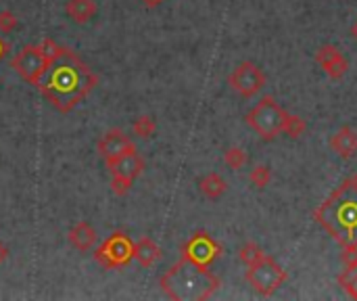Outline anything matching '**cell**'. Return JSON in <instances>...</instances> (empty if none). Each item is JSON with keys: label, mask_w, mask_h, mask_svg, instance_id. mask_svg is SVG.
Listing matches in <instances>:
<instances>
[{"label": "cell", "mask_w": 357, "mask_h": 301, "mask_svg": "<svg viewBox=\"0 0 357 301\" xmlns=\"http://www.w3.org/2000/svg\"><path fill=\"white\" fill-rule=\"evenodd\" d=\"M284 118H286V111L276 103V100L272 96H264V98H259V103L247 113L245 122L264 140H272L278 134H282Z\"/></svg>", "instance_id": "5"}, {"label": "cell", "mask_w": 357, "mask_h": 301, "mask_svg": "<svg viewBox=\"0 0 357 301\" xmlns=\"http://www.w3.org/2000/svg\"><path fill=\"white\" fill-rule=\"evenodd\" d=\"M353 180H355V182H357V174H355V176H353Z\"/></svg>", "instance_id": "31"}, {"label": "cell", "mask_w": 357, "mask_h": 301, "mask_svg": "<svg viewBox=\"0 0 357 301\" xmlns=\"http://www.w3.org/2000/svg\"><path fill=\"white\" fill-rule=\"evenodd\" d=\"M219 278L205 266L180 257L159 280L161 291L176 301H203L219 289Z\"/></svg>", "instance_id": "3"}, {"label": "cell", "mask_w": 357, "mask_h": 301, "mask_svg": "<svg viewBox=\"0 0 357 301\" xmlns=\"http://www.w3.org/2000/svg\"><path fill=\"white\" fill-rule=\"evenodd\" d=\"M134 259L143 266V268H151L155 266L159 259H161V247L149 239V237H143L136 245H134Z\"/></svg>", "instance_id": "14"}, {"label": "cell", "mask_w": 357, "mask_h": 301, "mask_svg": "<svg viewBox=\"0 0 357 301\" xmlns=\"http://www.w3.org/2000/svg\"><path fill=\"white\" fill-rule=\"evenodd\" d=\"M65 11L75 24H88L96 15V3L94 0H67Z\"/></svg>", "instance_id": "15"}, {"label": "cell", "mask_w": 357, "mask_h": 301, "mask_svg": "<svg viewBox=\"0 0 357 301\" xmlns=\"http://www.w3.org/2000/svg\"><path fill=\"white\" fill-rule=\"evenodd\" d=\"M266 255H268V253H266L257 243H247V245H243L241 249H238V259H241L247 268L259 264Z\"/></svg>", "instance_id": "17"}, {"label": "cell", "mask_w": 357, "mask_h": 301, "mask_svg": "<svg viewBox=\"0 0 357 301\" xmlns=\"http://www.w3.org/2000/svg\"><path fill=\"white\" fill-rule=\"evenodd\" d=\"M313 220L342 247L357 245V182L353 178L338 184L313 212Z\"/></svg>", "instance_id": "2"}, {"label": "cell", "mask_w": 357, "mask_h": 301, "mask_svg": "<svg viewBox=\"0 0 357 301\" xmlns=\"http://www.w3.org/2000/svg\"><path fill=\"white\" fill-rule=\"evenodd\" d=\"M132 151H136V147L122 130H109L98 143V153L104 159L107 167L113 165L117 159H122L124 155L132 153Z\"/></svg>", "instance_id": "11"}, {"label": "cell", "mask_w": 357, "mask_h": 301, "mask_svg": "<svg viewBox=\"0 0 357 301\" xmlns=\"http://www.w3.org/2000/svg\"><path fill=\"white\" fill-rule=\"evenodd\" d=\"M19 26V19L13 11H0V32L11 34Z\"/></svg>", "instance_id": "25"}, {"label": "cell", "mask_w": 357, "mask_h": 301, "mask_svg": "<svg viewBox=\"0 0 357 301\" xmlns=\"http://www.w3.org/2000/svg\"><path fill=\"white\" fill-rule=\"evenodd\" d=\"M143 3H145L147 7H151V9H153V7H159L161 3H165V0H143Z\"/></svg>", "instance_id": "28"}, {"label": "cell", "mask_w": 357, "mask_h": 301, "mask_svg": "<svg viewBox=\"0 0 357 301\" xmlns=\"http://www.w3.org/2000/svg\"><path fill=\"white\" fill-rule=\"evenodd\" d=\"M221 255V245L209 237V232H194L184 245H182V257L209 268L217 257Z\"/></svg>", "instance_id": "10"}, {"label": "cell", "mask_w": 357, "mask_h": 301, "mask_svg": "<svg viewBox=\"0 0 357 301\" xmlns=\"http://www.w3.org/2000/svg\"><path fill=\"white\" fill-rule=\"evenodd\" d=\"M69 243L77 249V251H90L96 243V230L92 228L90 222H77L71 230H69Z\"/></svg>", "instance_id": "13"}, {"label": "cell", "mask_w": 357, "mask_h": 301, "mask_svg": "<svg viewBox=\"0 0 357 301\" xmlns=\"http://www.w3.org/2000/svg\"><path fill=\"white\" fill-rule=\"evenodd\" d=\"M7 257H9V249H7V245H5V243H0V264H3Z\"/></svg>", "instance_id": "27"}, {"label": "cell", "mask_w": 357, "mask_h": 301, "mask_svg": "<svg viewBox=\"0 0 357 301\" xmlns=\"http://www.w3.org/2000/svg\"><path fill=\"white\" fill-rule=\"evenodd\" d=\"M155 130H157V122L151 116H143L134 122V132L140 138H151L155 134Z\"/></svg>", "instance_id": "22"}, {"label": "cell", "mask_w": 357, "mask_h": 301, "mask_svg": "<svg viewBox=\"0 0 357 301\" xmlns=\"http://www.w3.org/2000/svg\"><path fill=\"white\" fill-rule=\"evenodd\" d=\"M228 84L234 92L245 98H251L266 86V73L253 61H243L232 69V73L228 75Z\"/></svg>", "instance_id": "9"}, {"label": "cell", "mask_w": 357, "mask_h": 301, "mask_svg": "<svg viewBox=\"0 0 357 301\" xmlns=\"http://www.w3.org/2000/svg\"><path fill=\"white\" fill-rule=\"evenodd\" d=\"M7 51H9V46H7V42L0 38V59H3L5 55H7Z\"/></svg>", "instance_id": "29"}, {"label": "cell", "mask_w": 357, "mask_h": 301, "mask_svg": "<svg viewBox=\"0 0 357 301\" xmlns=\"http://www.w3.org/2000/svg\"><path fill=\"white\" fill-rule=\"evenodd\" d=\"M96 75L94 71L69 48H61L59 55L48 65L38 88L46 96L48 103L61 111H73L82 100L94 90Z\"/></svg>", "instance_id": "1"}, {"label": "cell", "mask_w": 357, "mask_h": 301, "mask_svg": "<svg viewBox=\"0 0 357 301\" xmlns=\"http://www.w3.org/2000/svg\"><path fill=\"white\" fill-rule=\"evenodd\" d=\"M351 36H353V40L357 42V21L353 24V28H351Z\"/></svg>", "instance_id": "30"}, {"label": "cell", "mask_w": 357, "mask_h": 301, "mask_svg": "<svg viewBox=\"0 0 357 301\" xmlns=\"http://www.w3.org/2000/svg\"><path fill=\"white\" fill-rule=\"evenodd\" d=\"M111 170V190L117 197L128 194V190L132 188L134 180L145 172V159L138 155V151H132L128 155H124L122 159H117L113 165H109Z\"/></svg>", "instance_id": "8"}, {"label": "cell", "mask_w": 357, "mask_h": 301, "mask_svg": "<svg viewBox=\"0 0 357 301\" xmlns=\"http://www.w3.org/2000/svg\"><path fill=\"white\" fill-rule=\"evenodd\" d=\"M272 180V170L268 165H255L249 174V182L253 184V188L264 190Z\"/></svg>", "instance_id": "21"}, {"label": "cell", "mask_w": 357, "mask_h": 301, "mask_svg": "<svg viewBox=\"0 0 357 301\" xmlns=\"http://www.w3.org/2000/svg\"><path fill=\"white\" fill-rule=\"evenodd\" d=\"M199 188H201V192H203L207 199L215 201V199H219V197L228 190V182H226L219 174L211 172V174H207V176H203V178L199 180Z\"/></svg>", "instance_id": "16"}, {"label": "cell", "mask_w": 357, "mask_h": 301, "mask_svg": "<svg viewBox=\"0 0 357 301\" xmlns=\"http://www.w3.org/2000/svg\"><path fill=\"white\" fill-rule=\"evenodd\" d=\"M94 259L104 270L124 268L134 259V243L124 232H115L94 251Z\"/></svg>", "instance_id": "7"}, {"label": "cell", "mask_w": 357, "mask_h": 301, "mask_svg": "<svg viewBox=\"0 0 357 301\" xmlns=\"http://www.w3.org/2000/svg\"><path fill=\"white\" fill-rule=\"evenodd\" d=\"M305 130H307V124L303 118L286 113L284 124H282V134H286L289 138H301L305 134Z\"/></svg>", "instance_id": "18"}, {"label": "cell", "mask_w": 357, "mask_h": 301, "mask_svg": "<svg viewBox=\"0 0 357 301\" xmlns=\"http://www.w3.org/2000/svg\"><path fill=\"white\" fill-rule=\"evenodd\" d=\"M63 46H59L55 40L46 38L42 44H30V46H24L11 61V67L28 82V84H34L38 86L42 75L46 73L48 65L53 63V59L59 55Z\"/></svg>", "instance_id": "4"}, {"label": "cell", "mask_w": 357, "mask_h": 301, "mask_svg": "<svg viewBox=\"0 0 357 301\" xmlns=\"http://www.w3.org/2000/svg\"><path fill=\"white\" fill-rule=\"evenodd\" d=\"M340 262H342L347 268H357V245H342Z\"/></svg>", "instance_id": "26"}, {"label": "cell", "mask_w": 357, "mask_h": 301, "mask_svg": "<svg viewBox=\"0 0 357 301\" xmlns=\"http://www.w3.org/2000/svg\"><path fill=\"white\" fill-rule=\"evenodd\" d=\"M338 284L347 291L351 299L357 301V268H347L338 274Z\"/></svg>", "instance_id": "19"}, {"label": "cell", "mask_w": 357, "mask_h": 301, "mask_svg": "<svg viewBox=\"0 0 357 301\" xmlns=\"http://www.w3.org/2000/svg\"><path fill=\"white\" fill-rule=\"evenodd\" d=\"M245 278L255 289V293H259L262 297H270L284 284L289 274L282 266L276 264V259L272 255H266L259 264L249 266Z\"/></svg>", "instance_id": "6"}, {"label": "cell", "mask_w": 357, "mask_h": 301, "mask_svg": "<svg viewBox=\"0 0 357 301\" xmlns=\"http://www.w3.org/2000/svg\"><path fill=\"white\" fill-rule=\"evenodd\" d=\"M330 149L340 159H351L357 153V132L349 126H342L330 136Z\"/></svg>", "instance_id": "12"}, {"label": "cell", "mask_w": 357, "mask_h": 301, "mask_svg": "<svg viewBox=\"0 0 357 301\" xmlns=\"http://www.w3.org/2000/svg\"><path fill=\"white\" fill-rule=\"evenodd\" d=\"M247 153H245V149H241V147H230V149H226V153H223V163L230 167V170H241L245 163H247Z\"/></svg>", "instance_id": "20"}, {"label": "cell", "mask_w": 357, "mask_h": 301, "mask_svg": "<svg viewBox=\"0 0 357 301\" xmlns=\"http://www.w3.org/2000/svg\"><path fill=\"white\" fill-rule=\"evenodd\" d=\"M347 69H349V61L342 57V53H340L334 61H330V63L324 67V71H326L332 80H340V77L347 73Z\"/></svg>", "instance_id": "23"}, {"label": "cell", "mask_w": 357, "mask_h": 301, "mask_svg": "<svg viewBox=\"0 0 357 301\" xmlns=\"http://www.w3.org/2000/svg\"><path fill=\"white\" fill-rule=\"evenodd\" d=\"M340 55V51L334 46V44H324V46H320L318 48V53H315V61H318V65L324 69L330 61H334L336 57Z\"/></svg>", "instance_id": "24"}]
</instances>
